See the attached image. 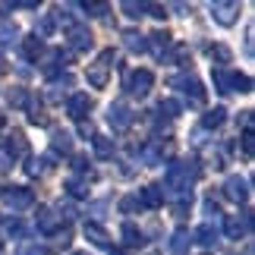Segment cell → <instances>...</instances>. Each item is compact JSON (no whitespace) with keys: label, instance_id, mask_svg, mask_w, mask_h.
I'll use <instances>...</instances> for the list:
<instances>
[{"label":"cell","instance_id":"cell-1","mask_svg":"<svg viewBox=\"0 0 255 255\" xmlns=\"http://www.w3.org/2000/svg\"><path fill=\"white\" fill-rule=\"evenodd\" d=\"M195 176H199V170H195L192 161H173L164 173V189L170 195H189L195 186Z\"/></svg>","mask_w":255,"mask_h":255},{"label":"cell","instance_id":"cell-2","mask_svg":"<svg viewBox=\"0 0 255 255\" xmlns=\"http://www.w3.org/2000/svg\"><path fill=\"white\" fill-rule=\"evenodd\" d=\"M111 60H114V51H104L101 57H98V60L88 66V85L92 88H104L107 85V73H111Z\"/></svg>","mask_w":255,"mask_h":255},{"label":"cell","instance_id":"cell-3","mask_svg":"<svg viewBox=\"0 0 255 255\" xmlns=\"http://www.w3.org/2000/svg\"><path fill=\"white\" fill-rule=\"evenodd\" d=\"M107 123H111L117 132H126V129L132 126V111H129V104H126V101H114L111 107H107Z\"/></svg>","mask_w":255,"mask_h":255},{"label":"cell","instance_id":"cell-4","mask_svg":"<svg viewBox=\"0 0 255 255\" xmlns=\"http://www.w3.org/2000/svg\"><path fill=\"white\" fill-rule=\"evenodd\" d=\"M211 16H214L218 25H233L237 16H240V3H237V0H214V3H211Z\"/></svg>","mask_w":255,"mask_h":255},{"label":"cell","instance_id":"cell-5","mask_svg":"<svg viewBox=\"0 0 255 255\" xmlns=\"http://www.w3.org/2000/svg\"><path fill=\"white\" fill-rule=\"evenodd\" d=\"M151 85H154V76L148 70H135L129 76V82H126V92H129L132 98H145L151 92Z\"/></svg>","mask_w":255,"mask_h":255},{"label":"cell","instance_id":"cell-6","mask_svg":"<svg viewBox=\"0 0 255 255\" xmlns=\"http://www.w3.org/2000/svg\"><path fill=\"white\" fill-rule=\"evenodd\" d=\"M0 199H3V205L9 211H22V208H28V205H32L35 199H32V192L25 189V186H16V189H6L3 195H0Z\"/></svg>","mask_w":255,"mask_h":255},{"label":"cell","instance_id":"cell-7","mask_svg":"<svg viewBox=\"0 0 255 255\" xmlns=\"http://www.w3.org/2000/svg\"><path fill=\"white\" fill-rule=\"evenodd\" d=\"M66 114L73 117V120H85L88 114H92V98H88L85 92H76V95H70V101H66Z\"/></svg>","mask_w":255,"mask_h":255},{"label":"cell","instance_id":"cell-8","mask_svg":"<svg viewBox=\"0 0 255 255\" xmlns=\"http://www.w3.org/2000/svg\"><path fill=\"white\" fill-rule=\"evenodd\" d=\"M173 85H176V88H183L186 98H189L195 107H202V104H205V88H202V82L195 79V76H183V79H173Z\"/></svg>","mask_w":255,"mask_h":255},{"label":"cell","instance_id":"cell-9","mask_svg":"<svg viewBox=\"0 0 255 255\" xmlns=\"http://www.w3.org/2000/svg\"><path fill=\"white\" fill-rule=\"evenodd\" d=\"M224 195H227L230 202H246L249 199V183L240 180V176H227V183H224Z\"/></svg>","mask_w":255,"mask_h":255},{"label":"cell","instance_id":"cell-10","mask_svg":"<svg viewBox=\"0 0 255 255\" xmlns=\"http://www.w3.org/2000/svg\"><path fill=\"white\" fill-rule=\"evenodd\" d=\"M66 38H70V44L76 51H88V47H92V32H88V25L76 22L73 28H66Z\"/></svg>","mask_w":255,"mask_h":255},{"label":"cell","instance_id":"cell-11","mask_svg":"<svg viewBox=\"0 0 255 255\" xmlns=\"http://www.w3.org/2000/svg\"><path fill=\"white\" fill-rule=\"evenodd\" d=\"M85 240L98 249H111V233H107L101 224H85Z\"/></svg>","mask_w":255,"mask_h":255},{"label":"cell","instance_id":"cell-12","mask_svg":"<svg viewBox=\"0 0 255 255\" xmlns=\"http://www.w3.org/2000/svg\"><path fill=\"white\" fill-rule=\"evenodd\" d=\"M88 180H92V176H66L63 189L70 192L73 199H85V195H88Z\"/></svg>","mask_w":255,"mask_h":255},{"label":"cell","instance_id":"cell-13","mask_svg":"<svg viewBox=\"0 0 255 255\" xmlns=\"http://www.w3.org/2000/svg\"><path fill=\"white\" fill-rule=\"evenodd\" d=\"M35 218H38V230H41L44 237H54V233H57V218H54L51 208H44V205H41Z\"/></svg>","mask_w":255,"mask_h":255},{"label":"cell","instance_id":"cell-14","mask_svg":"<svg viewBox=\"0 0 255 255\" xmlns=\"http://www.w3.org/2000/svg\"><path fill=\"white\" fill-rule=\"evenodd\" d=\"M224 230H227L230 240L246 237V233H249V218H240V214H237V218H227V221H224Z\"/></svg>","mask_w":255,"mask_h":255},{"label":"cell","instance_id":"cell-15","mask_svg":"<svg viewBox=\"0 0 255 255\" xmlns=\"http://www.w3.org/2000/svg\"><path fill=\"white\" fill-rule=\"evenodd\" d=\"M22 54H25V60H38V57L44 54V41H41L38 35L22 38Z\"/></svg>","mask_w":255,"mask_h":255},{"label":"cell","instance_id":"cell-16","mask_svg":"<svg viewBox=\"0 0 255 255\" xmlns=\"http://www.w3.org/2000/svg\"><path fill=\"white\" fill-rule=\"evenodd\" d=\"M139 199H142L145 208H161V205H164V192H161V186H145Z\"/></svg>","mask_w":255,"mask_h":255},{"label":"cell","instance_id":"cell-17","mask_svg":"<svg viewBox=\"0 0 255 255\" xmlns=\"http://www.w3.org/2000/svg\"><path fill=\"white\" fill-rule=\"evenodd\" d=\"M189 240H192V237H189V230H186V227H180V230H176L173 237H170V249H173V255H186V249L192 246Z\"/></svg>","mask_w":255,"mask_h":255},{"label":"cell","instance_id":"cell-18","mask_svg":"<svg viewBox=\"0 0 255 255\" xmlns=\"http://www.w3.org/2000/svg\"><path fill=\"white\" fill-rule=\"evenodd\" d=\"M13 41H19V25L13 19H3V22H0V44L9 47Z\"/></svg>","mask_w":255,"mask_h":255},{"label":"cell","instance_id":"cell-19","mask_svg":"<svg viewBox=\"0 0 255 255\" xmlns=\"http://www.w3.org/2000/svg\"><path fill=\"white\" fill-rule=\"evenodd\" d=\"M51 145H54V151H63V154H70V151H73V135H70V132H63V129H54V135H51Z\"/></svg>","mask_w":255,"mask_h":255},{"label":"cell","instance_id":"cell-20","mask_svg":"<svg viewBox=\"0 0 255 255\" xmlns=\"http://www.w3.org/2000/svg\"><path fill=\"white\" fill-rule=\"evenodd\" d=\"M214 85H218V92L221 95H233V76L227 73V70H214Z\"/></svg>","mask_w":255,"mask_h":255},{"label":"cell","instance_id":"cell-21","mask_svg":"<svg viewBox=\"0 0 255 255\" xmlns=\"http://www.w3.org/2000/svg\"><path fill=\"white\" fill-rule=\"evenodd\" d=\"M224 120H227V111L224 107H214V111H208L205 114V129H218V126H224Z\"/></svg>","mask_w":255,"mask_h":255},{"label":"cell","instance_id":"cell-22","mask_svg":"<svg viewBox=\"0 0 255 255\" xmlns=\"http://www.w3.org/2000/svg\"><path fill=\"white\" fill-rule=\"evenodd\" d=\"M195 240H199V246H214V243H218V230H214L211 224H202V227L195 230Z\"/></svg>","mask_w":255,"mask_h":255},{"label":"cell","instance_id":"cell-23","mask_svg":"<svg viewBox=\"0 0 255 255\" xmlns=\"http://www.w3.org/2000/svg\"><path fill=\"white\" fill-rule=\"evenodd\" d=\"M123 240H126V246H142L145 243V237H142V230L135 227V224H123Z\"/></svg>","mask_w":255,"mask_h":255},{"label":"cell","instance_id":"cell-24","mask_svg":"<svg viewBox=\"0 0 255 255\" xmlns=\"http://www.w3.org/2000/svg\"><path fill=\"white\" fill-rule=\"evenodd\" d=\"M211 60H214V63H221V70H224V66L233 60V51H230L227 44H214V47H211Z\"/></svg>","mask_w":255,"mask_h":255},{"label":"cell","instance_id":"cell-25","mask_svg":"<svg viewBox=\"0 0 255 255\" xmlns=\"http://www.w3.org/2000/svg\"><path fill=\"white\" fill-rule=\"evenodd\" d=\"M148 41H151V51L158 54V57H164V51L170 47V35H167V32H154Z\"/></svg>","mask_w":255,"mask_h":255},{"label":"cell","instance_id":"cell-26","mask_svg":"<svg viewBox=\"0 0 255 255\" xmlns=\"http://www.w3.org/2000/svg\"><path fill=\"white\" fill-rule=\"evenodd\" d=\"M95 154L98 158H114V142L107 135H95Z\"/></svg>","mask_w":255,"mask_h":255},{"label":"cell","instance_id":"cell-27","mask_svg":"<svg viewBox=\"0 0 255 255\" xmlns=\"http://www.w3.org/2000/svg\"><path fill=\"white\" fill-rule=\"evenodd\" d=\"M123 41H126L129 51H148V41H145L139 32H123Z\"/></svg>","mask_w":255,"mask_h":255},{"label":"cell","instance_id":"cell-28","mask_svg":"<svg viewBox=\"0 0 255 255\" xmlns=\"http://www.w3.org/2000/svg\"><path fill=\"white\" fill-rule=\"evenodd\" d=\"M233 92H243V95H249L252 92V79H249V76H233Z\"/></svg>","mask_w":255,"mask_h":255},{"label":"cell","instance_id":"cell-29","mask_svg":"<svg viewBox=\"0 0 255 255\" xmlns=\"http://www.w3.org/2000/svg\"><path fill=\"white\" fill-rule=\"evenodd\" d=\"M13 164H16V158L6 151V145H0V173H6V170H13Z\"/></svg>","mask_w":255,"mask_h":255},{"label":"cell","instance_id":"cell-30","mask_svg":"<svg viewBox=\"0 0 255 255\" xmlns=\"http://www.w3.org/2000/svg\"><path fill=\"white\" fill-rule=\"evenodd\" d=\"M51 32H54V19H51V16H41V22H38L35 35H38V38H47Z\"/></svg>","mask_w":255,"mask_h":255},{"label":"cell","instance_id":"cell-31","mask_svg":"<svg viewBox=\"0 0 255 255\" xmlns=\"http://www.w3.org/2000/svg\"><path fill=\"white\" fill-rule=\"evenodd\" d=\"M16 255H47V252L38 246V243H22V246L16 249Z\"/></svg>","mask_w":255,"mask_h":255},{"label":"cell","instance_id":"cell-32","mask_svg":"<svg viewBox=\"0 0 255 255\" xmlns=\"http://www.w3.org/2000/svg\"><path fill=\"white\" fill-rule=\"evenodd\" d=\"M9 104H13V107H25L28 104V95L22 92V88H13V92H9Z\"/></svg>","mask_w":255,"mask_h":255},{"label":"cell","instance_id":"cell-33","mask_svg":"<svg viewBox=\"0 0 255 255\" xmlns=\"http://www.w3.org/2000/svg\"><path fill=\"white\" fill-rule=\"evenodd\" d=\"M123 13H129L132 19H139L145 13V3H132V0H126V3H123Z\"/></svg>","mask_w":255,"mask_h":255},{"label":"cell","instance_id":"cell-34","mask_svg":"<svg viewBox=\"0 0 255 255\" xmlns=\"http://www.w3.org/2000/svg\"><path fill=\"white\" fill-rule=\"evenodd\" d=\"M161 114L176 117V114H180V101H173V98H164V101H161Z\"/></svg>","mask_w":255,"mask_h":255},{"label":"cell","instance_id":"cell-35","mask_svg":"<svg viewBox=\"0 0 255 255\" xmlns=\"http://www.w3.org/2000/svg\"><path fill=\"white\" fill-rule=\"evenodd\" d=\"M73 167L79 173H88V158H85V154H73ZM88 176H92V173H88Z\"/></svg>","mask_w":255,"mask_h":255},{"label":"cell","instance_id":"cell-36","mask_svg":"<svg viewBox=\"0 0 255 255\" xmlns=\"http://www.w3.org/2000/svg\"><path fill=\"white\" fill-rule=\"evenodd\" d=\"M60 214H63V221H73L76 218V205L73 202H60Z\"/></svg>","mask_w":255,"mask_h":255},{"label":"cell","instance_id":"cell-37","mask_svg":"<svg viewBox=\"0 0 255 255\" xmlns=\"http://www.w3.org/2000/svg\"><path fill=\"white\" fill-rule=\"evenodd\" d=\"M85 9H88V13H95V16H104V13H107L104 3H85Z\"/></svg>","mask_w":255,"mask_h":255},{"label":"cell","instance_id":"cell-38","mask_svg":"<svg viewBox=\"0 0 255 255\" xmlns=\"http://www.w3.org/2000/svg\"><path fill=\"white\" fill-rule=\"evenodd\" d=\"M246 54L252 57V28H246Z\"/></svg>","mask_w":255,"mask_h":255},{"label":"cell","instance_id":"cell-39","mask_svg":"<svg viewBox=\"0 0 255 255\" xmlns=\"http://www.w3.org/2000/svg\"><path fill=\"white\" fill-rule=\"evenodd\" d=\"M9 66H6V60H3V54H0V73H6Z\"/></svg>","mask_w":255,"mask_h":255},{"label":"cell","instance_id":"cell-40","mask_svg":"<svg viewBox=\"0 0 255 255\" xmlns=\"http://www.w3.org/2000/svg\"><path fill=\"white\" fill-rule=\"evenodd\" d=\"M111 255H126V252H123V249H114V252H111Z\"/></svg>","mask_w":255,"mask_h":255},{"label":"cell","instance_id":"cell-41","mask_svg":"<svg viewBox=\"0 0 255 255\" xmlns=\"http://www.w3.org/2000/svg\"><path fill=\"white\" fill-rule=\"evenodd\" d=\"M0 126H3V117H0Z\"/></svg>","mask_w":255,"mask_h":255},{"label":"cell","instance_id":"cell-42","mask_svg":"<svg viewBox=\"0 0 255 255\" xmlns=\"http://www.w3.org/2000/svg\"><path fill=\"white\" fill-rule=\"evenodd\" d=\"M76 255H85V252H76Z\"/></svg>","mask_w":255,"mask_h":255}]
</instances>
